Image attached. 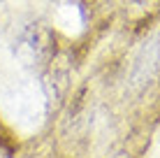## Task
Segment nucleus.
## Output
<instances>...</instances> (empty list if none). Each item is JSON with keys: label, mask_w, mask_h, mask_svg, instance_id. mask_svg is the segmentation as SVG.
<instances>
[{"label": "nucleus", "mask_w": 160, "mask_h": 158, "mask_svg": "<svg viewBox=\"0 0 160 158\" xmlns=\"http://www.w3.org/2000/svg\"><path fill=\"white\" fill-rule=\"evenodd\" d=\"M19 56L23 58L26 63L40 61V56H42V44H40V40H37L35 33H30V35H26L23 40H21V44H19Z\"/></svg>", "instance_id": "nucleus-3"}, {"label": "nucleus", "mask_w": 160, "mask_h": 158, "mask_svg": "<svg viewBox=\"0 0 160 158\" xmlns=\"http://www.w3.org/2000/svg\"><path fill=\"white\" fill-rule=\"evenodd\" d=\"M56 26L65 35H79L84 30V14L74 3H63L56 12Z\"/></svg>", "instance_id": "nucleus-2"}, {"label": "nucleus", "mask_w": 160, "mask_h": 158, "mask_svg": "<svg viewBox=\"0 0 160 158\" xmlns=\"http://www.w3.org/2000/svg\"><path fill=\"white\" fill-rule=\"evenodd\" d=\"M0 158H5V156H2V154H0Z\"/></svg>", "instance_id": "nucleus-5"}, {"label": "nucleus", "mask_w": 160, "mask_h": 158, "mask_svg": "<svg viewBox=\"0 0 160 158\" xmlns=\"http://www.w3.org/2000/svg\"><path fill=\"white\" fill-rule=\"evenodd\" d=\"M148 158H160V137L156 140V144H153L151 154H148Z\"/></svg>", "instance_id": "nucleus-4"}, {"label": "nucleus", "mask_w": 160, "mask_h": 158, "mask_svg": "<svg viewBox=\"0 0 160 158\" xmlns=\"http://www.w3.org/2000/svg\"><path fill=\"white\" fill-rule=\"evenodd\" d=\"M9 119L23 130H32L44 119V95L30 79H14L5 91Z\"/></svg>", "instance_id": "nucleus-1"}]
</instances>
